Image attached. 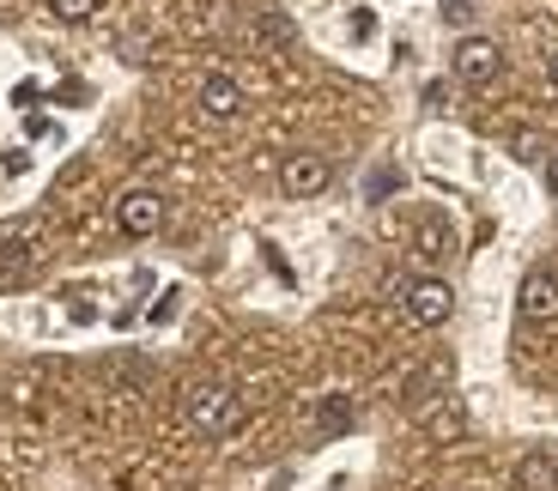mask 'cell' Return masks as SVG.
Here are the masks:
<instances>
[{"label": "cell", "mask_w": 558, "mask_h": 491, "mask_svg": "<svg viewBox=\"0 0 558 491\" xmlns=\"http://www.w3.org/2000/svg\"><path fill=\"white\" fill-rule=\"evenodd\" d=\"M418 255H425V261H444L449 249H456V231L444 225V219H418Z\"/></svg>", "instance_id": "8fae6325"}, {"label": "cell", "mask_w": 558, "mask_h": 491, "mask_svg": "<svg viewBox=\"0 0 558 491\" xmlns=\"http://www.w3.org/2000/svg\"><path fill=\"white\" fill-rule=\"evenodd\" d=\"M31 267V225H19L13 237L0 243V285H19Z\"/></svg>", "instance_id": "30bf717a"}, {"label": "cell", "mask_w": 558, "mask_h": 491, "mask_svg": "<svg viewBox=\"0 0 558 491\" xmlns=\"http://www.w3.org/2000/svg\"><path fill=\"white\" fill-rule=\"evenodd\" d=\"M335 183V164L322 152H292L286 164H279V188L292 200H310V195H322V188Z\"/></svg>", "instance_id": "3957f363"}, {"label": "cell", "mask_w": 558, "mask_h": 491, "mask_svg": "<svg viewBox=\"0 0 558 491\" xmlns=\"http://www.w3.org/2000/svg\"><path fill=\"white\" fill-rule=\"evenodd\" d=\"M517 309H522V322H553L558 316V273L553 267H534L529 280H522Z\"/></svg>", "instance_id": "8992f818"}, {"label": "cell", "mask_w": 558, "mask_h": 491, "mask_svg": "<svg viewBox=\"0 0 558 491\" xmlns=\"http://www.w3.org/2000/svg\"><path fill=\"white\" fill-rule=\"evenodd\" d=\"M444 19L449 25H468L474 19V0H444Z\"/></svg>", "instance_id": "5bb4252c"}, {"label": "cell", "mask_w": 558, "mask_h": 491, "mask_svg": "<svg viewBox=\"0 0 558 491\" xmlns=\"http://www.w3.org/2000/svg\"><path fill=\"white\" fill-rule=\"evenodd\" d=\"M201 110H207L213 122H231V115L243 110V85L231 79V73H207V79H201Z\"/></svg>", "instance_id": "ba28073f"}, {"label": "cell", "mask_w": 558, "mask_h": 491, "mask_svg": "<svg viewBox=\"0 0 558 491\" xmlns=\"http://www.w3.org/2000/svg\"><path fill=\"white\" fill-rule=\"evenodd\" d=\"M189 425L201 437H238L250 425V407H243V394L231 382H195L189 389Z\"/></svg>", "instance_id": "6da1fadb"}, {"label": "cell", "mask_w": 558, "mask_h": 491, "mask_svg": "<svg viewBox=\"0 0 558 491\" xmlns=\"http://www.w3.org/2000/svg\"><path fill=\"white\" fill-rule=\"evenodd\" d=\"M517 158H522V164H534V158H541V140H534V134H522V140H517Z\"/></svg>", "instance_id": "2e32d148"}, {"label": "cell", "mask_w": 558, "mask_h": 491, "mask_svg": "<svg viewBox=\"0 0 558 491\" xmlns=\"http://www.w3.org/2000/svg\"><path fill=\"white\" fill-rule=\"evenodd\" d=\"M449 377H456V365H449V358H432L425 370H413V377H407L401 401H407V407H432V401H444Z\"/></svg>", "instance_id": "52a82bcc"}, {"label": "cell", "mask_w": 558, "mask_h": 491, "mask_svg": "<svg viewBox=\"0 0 558 491\" xmlns=\"http://www.w3.org/2000/svg\"><path fill=\"white\" fill-rule=\"evenodd\" d=\"M389 188H401V176H395V170H377V176H371V195H389Z\"/></svg>", "instance_id": "9a60e30c"}, {"label": "cell", "mask_w": 558, "mask_h": 491, "mask_svg": "<svg viewBox=\"0 0 558 491\" xmlns=\"http://www.w3.org/2000/svg\"><path fill=\"white\" fill-rule=\"evenodd\" d=\"M401 309H407V322H418V328H444L456 316V292L437 273H418V280L401 285Z\"/></svg>", "instance_id": "7a4b0ae2"}, {"label": "cell", "mask_w": 558, "mask_h": 491, "mask_svg": "<svg viewBox=\"0 0 558 491\" xmlns=\"http://www.w3.org/2000/svg\"><path fill=\"white\" fill-rule=\"evenodd\" d=\"M504 73V49L492 37H461L456 42V79L461 85H492Z\"/></svg>", "instance_id": "277c9868"}, {"label": "cell", "mask_w": 558, "mask_h": 491, "mask_svg": "<svg viewBox=\"0 0 558 491\" xmlns=\"http://www.w3.org/2000/svg\"><path fill=\"white\" fill-rule=\"evenodd\" d=\"M522 486H529V491H553L558 486V462H553V455H529V462H522Z\"/></svg>", "instance_id": "7c38bea8"}, {"label": "cell", "mask_w": 558, "mask_h": 491, "mask_svg": "<svg viewBox=\"0 0 558 491\" xmlns=\"http://www.w3.org/2000/svg\"><path fill=\"white\" fill-rule=\"evenodd\" d=\"M116 225H122V237H153V231L165 225V195L128 188V195L116 200Z\"/></svg>", "instance_id": "5b68a950"}, {"label": "cell", "mask_w": 558, "mask_h": 491, "mask_svg": "<svg viewBox=\"0 0 558 491\" xmlns=\"http://www.w3.org/2000/svg\"><path fill=\"white\" fill-rule=\"evenodd\" d=\"M546 195L558 200V158H553V164H546Z\"/></svg>", "instance_id": "e0dca14e"}, {"label": "cell", "mask_w": 558, "mask_h": 491, "mask_svg": "<svg viewBox=\"0 0 558 491\" xmlns=\"http://www.w3.org/2000/svg\"><path fill=\"white\" fill-rule=\"evenodd\" d=\"M546 73H553V85H558V49H553V56H546Z\"/></svg>", "instance_id": "ac0fdd59"}, {"label": "cell", "mask_w": 558, "mask_h": 491, "mask_svg": "<svg viewBox=\"0 0 558 491\" xmlns=\"http://www.w3.org/2000/svg\"><path fill=\"white\" fill-rule=\"evenodd\" d=\"M98 7H104V0H49V13H56L61 25H85Z\"/></svg>", "instance_id": "4fadbf2b"}, {"label": "cell", "mask_w": 558, "mask_h": 491, "mask_svg": "<svg viewBox=\"0 0 558 491\" xmlns=\"http://www.w3.org/2000/svg\"><path fill=\"white\" fill-rule=\"evenodd\" d=\"M352 425H359L352 394H322V407H316V437H347Z\"/></svg>", "instance_id": "9c48e42d"}]
</instances>
